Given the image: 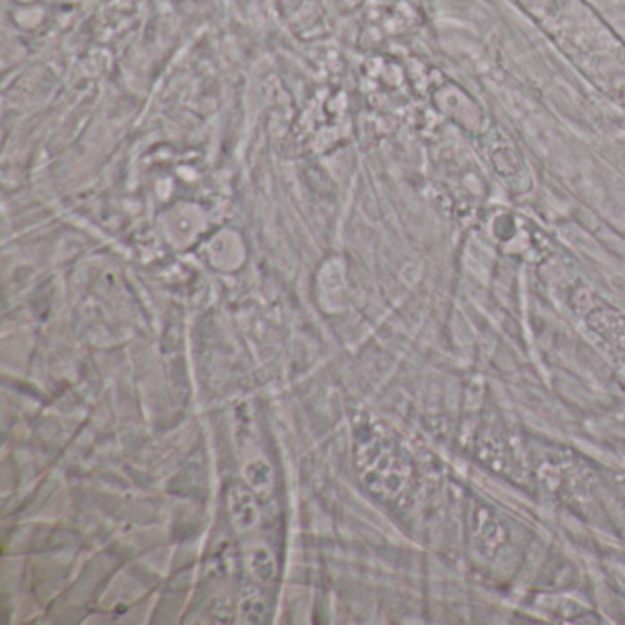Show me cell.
<instances>
[{"instance_id": "cell-1", "label": "cell", "mask_w": 625, "mask_h": 625, "mask_svg": "<svg viewBox=\"0 0 625 625\" xmlns=\"http://www.w3.org/2000/svg\"><path fill=\"white\" fill-rule=\"evenodd\" d=\"M227 506H229V514H232V521L235 524V529L244 532L253 529L259 521V512L255 506L253 498L250 496V491H246L244 488H234L229 491V499H227Z\"/></svg>"}, {"instance_id": "cell-2", "label": "cell", "mask_w": 625, "mask_h": 625, "mask_svg": "<svg viewBox=\"0 0 625 625\" xmlns=\"http://www.w3.org/2000/svg\"><path fill=\"white\" fill-rule=\"evenodd\" d=\"M248 565L251 574L260 581H270L275 576V559L265 547H257L250 552Z\"/></svg>"}, {"instance_id": "cell-3", "label": "cell", "mask_w": 625, "mask_h": 625, "mask_svg": "<svg viewBox=\"0 0 625 625\" xmlns=\"http://www.w3.org/2000/svg\"><path fill=\"white\" fill-rule=\"evenodd\" d=\"M244 475L255 491L268 493L272 489L274 475H272V470L265 463V460H255V463H250L244 470Z\"/></svg>"}, {"instance_id": "cell-4", "label": "cell", "mask_w": 625, "mask_h": 625, "mask_svg": "<svg viewBox=\"0 0 625 625\" xmlns=\"http://www.w3.org/2000/svg\"><path fill=\"white\" fill-rule=\"evenodd\" d=\"M267 605L257 590H246L241 598V616L246 623H260L265 620Z\"/></svg>"}]
</instances>
